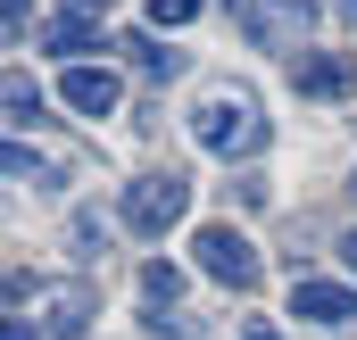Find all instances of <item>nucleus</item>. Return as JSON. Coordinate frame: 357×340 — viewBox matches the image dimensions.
Returning a JSON list of instances; mask_svg holds the SVG:
<instances>
[{"label": "nucleus", "mask_w": 357, "mask_h": 340, "mask_svg": "<svg viewBox=\"0 0 357 340\" xmlns=\"http://www.w3.org/2000/svg\"><path fill=\"white\" fill-rule=\"evenodd\" d=\"M291 316L299 324H316V332H341V324H357V291L349 282H291Z\"/></svg>", "instance_id": "nucleus-6"}, {"label": "nucleus", "mask_w": 357, "mask_h": 340, "mask_svg": "<svg viewBox=\"0 0 357 340\" xmlns=\"http://www.w3.org/2000/svg\"><path fill=\"white\" fill-rule=\"evenodd\" d=\"M291 75H299V91H307V100H341V91H349V67H341L333 50H316V59H299Z\"/></svg>", "instance_id": "nucleus-11"}, {"label": "nucleus", "mask_w": 357, "mask_h": 340, "mask_svg": "<svg viewBox=\"0 0 357 340\" xmlns=\"http://www.w3.org/2000/svg\"><path fill=\"white\" fill-rule=\"evenodd\" d=\"M33 332L42 340H84L91 332V282H33Z\"/></svg>", "instance_id": "nucleus-5"}, {"label": "nucleus", "mask_w": 357, "mask_h": 340, "mask_svg": "<svg viewBox=\"0 0 357 340\" xmlns=\"http://www.w3.org/2000/svg\"><path fill=\"white\" fill-rule=\"evenodd\" d=\"M42 50H59L67 67H84V50H108V33H100V17H59L42 33Z\"/></svg>", "instance_id": "nucleus-9"}, {"label": "nucleus", "mask_w": 357, "mask_h": 340, "mask_svg": "<svg viewBox=\"0 0 357 340\" xmlns=\"http://www.w3.org/2000/svg\"><path fill=\"white\" fill-rule=\"evenodd\" d=\"M191 141L208 150V158H258L266 150V108H258V91H241V84H216V91H199V108H191Z\"/></svg>", "instance_id": "nucleus-1"}, {"label": "nucleus", "mask_w": 357, "mask_h": 340, "mask_svg": "<svg viewBox=\"0 0 357 340\" xmlns=\"http://www.w3.org/2000/svg\"><path fill=\"white\" fill-rule=\"evenodd\" d=\"M0 100H8V133H25V125L42 116V84H33L25 67H8V84H0Z\"/></svg>", "instance_id": "nucleus-13"}, {"label": "nucleus", "mask_w": 357, "mask_h": 340, "mask_svg": "<svg viewBox=\"0 0 357 340\" xmlns=\"http://www.w3.org/2000/svg\"><path fill=\"white\" fill-rule=\"evenodd\" d=\"M116 0H67V17H108Z\"/></svg>", "instance_id": "nucleus-18"}, {"label": "nucleus", "mask_w": 357, "mask_h": 340, "mask_svg": "<svg viewBox=\"0 0 357 340\" xmlns=\"http://www.w3.org/2000/svg\"><path fill=\"white\" fill-rule=\"evenodd\" d=\"M116 50H133V67H142L150 84H175V75H183V50H167L158 33H125Z\"/></svg>", "instance_id": "nucleus-10"}, {"label": "nucleus", "mask_w": 357, "mask_h": 340, "mask_svg": "<svg viewBox=\"0 0 357 340\" xmlns=\"http://www.w3.org/2000/svg\"><path fill=\"white\" fill-rule=\"evenodd\" d=\"M0 8H8V42H25V8L33 0H0Z\"/></svg>", "instance_id": "nucleus-17"}, {"label": "nucleus", "mask_w": 357, "mask_h": 340, "mask_svg": "<svg viewBox=\"0 0 357 340\" xmlns=\"http://www.w3.org/2000/svg\"><path fill=\"white\" fill-rule=\"evenodd\" d=\"M150 340H199V324H191V316H167V307H158V316H150Z\"/></svg>", "instance_id": "nucleus-16"}, {"label": "nucleus", "mask_w": 357, "mask_h": 340, "mask_svg": "<svg viewBox=\"0 0 357 340\" xmlns=\"http://www.w3.org/2000/svg\"><path fill=\"white\" fill-rule=\"evenodd\" d=\"M191 17H199V0H150V33H175Z\"/></svg>", "instance_id": "nucleus-15"}, {"label": "nucleus", "mask_w": 357, "mask_h": 340, "mask_svg": "<svg viewBox=\"0 0 357 340\" xmlns=\"http://www.w3.org/2000/svg\"><path fill=\"white\" fill-rule=\"evenodd\" d=\"M0 167H8V183H17V191H59V183H67V158H50V150H33L25 133H8V150H0Z\"/></svg>", "instance_id": "nucleus-8"}, {"label": "nucleus", "mask_w": 357, "mask_h": 340, "mask_svg": "<svg viewBox=\"0 0 357 340\" xmlns=\"http://www.w3.org/2000/svg\"><path fill=\"white\" fill-rule=\"evenodd\" d=\"M191 265L208 274V282H225V291H258V249H250V233H233V224H199L191 233Z\"/></svg>", "instance_id": "nucleus-4"}, {"label": "nucleus", "mask_w": 357, "mask_h": 340, "mask_svg": "<svg viewBox=\"0 0 357 340\" xmlns=\"http://www.w3.org/2000/svg\"><path fill=\"white\" fill-rule=\"evenodd\" d=\"M59 100H67V108H75V116H91V125H100V116H116V100H125V84H116V75H108V67H67V75H59Z\"/></svg>", "instance_id": "nucleus-7"}, {"label": "nucleus", "mask_w": 357, "mask_h": 340, "mask_svg": "<svg viewBox=\"0 0 357 340\" xmlns=\"http://www.w3.org/2000/svg\"><path fill=\"white\" fill-rule=\"evenodd\" d=\"M142 299H150V307H175L183 299V265L175 257H150V265H142Z\"/></svg>", "instance_id": "nucleus-14"}, {"label": "nucleus", "mask_w": 357, "mask_h": 340, "mask_svg": "<svg viewBox=\"0 0 357 340\" xmlns=\"http://www.w3.org/2000/svg\"><path fill=\"white\" fill-rule=\"evenodd\" d=\"M349 191H357V167H349Z\"/></svg>", "instance_id": "nucleus-21"}, {"label": "nucleus", "mask_w": 357, "mask_h": 340, "mask_svg": "<svg viewBox=\"0 0 357 340\" xmlns=\"http://www.w3.org/2000/svg\"><path fill=\"white\" fill-rule=\"evenodd\" d=\"M183 216H191V183H183L175 167H158V174H142V183H125V208H116V224H125V233L167 241Z\"/></svg>", "instance_id": "nucleus-3"}, {"label": "nucleus", "mask_w": 357, "mask_h": 340, "mask_svg": "<svg viewBox=\"0 0 357 340\" xmlns=\"http://www.w3.org/2000/svg\"><path fill=\"white\" fill-rule=\"evenodd\" d=\"M225 17H233V33L250 50H274V59H299L307 33H316V8L307 0H225Z\"/></svg>", "instance_id": "nucleus-2"}, {"label": "nucleus", "mask_w": 357, "mask_h": 340, "mask_svg": "<svg viewBox=\"0 0 357 340\" xmlns=\"http://www.w3.org/2000/svg\"><path fill=\"white\" fill-rule=\"evenodd\" d=\"M241 340H282V332H274V324H250V332H241Z\"/></svg>", "instance_id": "nucleus-20"}, {"label": "nucleus", "mask_w": 357, "mask_h": 340, "mask_svg": "<svg viewBox=\"0 0 357 340\" xmlns=\"http://www.w3.org/2000/svg\"><path fill=\"white\" fill-rule=\"evenodd\" d=\"M341 265H349V274H357V224H349V233H341Z\"/></svg>", "instance_id": "nucleus-19"}, {"label": "nucleus", "mask_w": 357, "mask_h": 340, "mask_svg": "<svg viewBox=\"0 0 357 340\" xmlns=\"http://www.w3.org/2000/svg\"><path fill=\"white\" fill-rule=\"evenodd\" d=\"M67 241H75V257H84V265H100V257H108V241H116V224H108L100 208H75V216H67Z\"/></svg>", "instance_id": "nucleus-12"}]
</instances>
